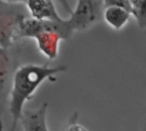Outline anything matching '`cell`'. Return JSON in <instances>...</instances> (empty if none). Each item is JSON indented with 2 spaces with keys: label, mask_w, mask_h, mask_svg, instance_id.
<instances>
[{
  "label": "cell",
  "mask_w": 146,
  "mask_h": 131,
  "mask_svg": "<svg viewBox=\"0 0 146 131\" xmlns=\"http://www.w3.org/2000/svg\"><path fill=\"white\" fill-rule=\"evenodd\" d=\"M67 131H88L86 128H84L83 126L80 125V124H71L68 128Z\"/></svg>",
  "instance_id": "obj_10"
},
{
  "label": "cell",
  "mask_w": 146,
  "mask_h": 131,
  "mask_svg": "<svg viewBox=\"0 0 146 131\" xmlns=\"http://www.w3.org/2000/svg\"><path fill=\"white\" fill-rule=\"evenodd\" d=\"M0 131H3V121L0 122Z\"/></svg>",
  "instance_id": "obj_11"
},
{
  "label": "cell",
  "mask_w": 146,
  "mask_h": 131,
  "mask_svg": "<svg viewBox=\"0 0 146 131\" xmlns=\"http://www.w3.org/2000/svg\"><path fill=\"white\" fill-rule=\"evenodd\" d=\"M66 70L64 65L50 67L48 64H24L15 69L8 104L11 116L10 131L15 130L25 110V104L33 98L40 85L46 80L55 81L57 74Z\"/></svg>",
  "instance_id": "obj_1"
},
{
  "label": "cell",
  "mask_w": 146,
  "mask_h": 131,
  "mask_svg": "<svg viewBox=\"0 0 146 131\" xmlns=\"http://www.w3.org/2000/svg\"><path fill=\"white\" fill-rule=\"evenodd\" d=\"M15 69L8 50L0 48V122L6 104H9L12 78Z\"/></svg>",
  "instance_id": "obj_5"
},
{
  "label": "cell",
  "mask_w": 146,
  "mask_h": 131,
  "mask_svg": "<svg viewBox=\"0 0 146 131\" xmlns=\"http://www.w3.org/2000/svg\"><path fill=\"white\" fill-rule=\"evenodd\" d=\"M104 7V1L79 0L68 21L74 32L86 30L103 20Z\"/></svg>",
  "instance_id": "obj_4"
},
{
  "label": "cell",
  "mask_w": 146,
  "mask_h": 131,
  "mask_svg": "<svg viewBox=\"0 0 146 131\" xmlns=\"http://www.w3.org/2000/svg\"><path fill=\"white\" fill-rule=\"evenodd\" d=\"M29 17L23 1L0 0V48L9 50L21 39L22 25Z\"/></svg>",
  "instance_id": "obj_3"
},
{
  "label": "cell",
  "mask_w": 146,
  "mask_h": 131,
  "mask_svg": "<svg viewBox=\"0 0 146 131\" xmlns=\"http://www.w3.org/2000/svg\"><path fill=\"white\" fill-rule=\"evenodd\" d=\"M23 2L30 17L34 20L52 21L63 20L57 13L55 3L51 0H27Z\"/></svg>",
  "instance_id": "obj_7"
},
{
  "label": "cell",
  "mask_w": 146,
  "mask_h": 131,
  "mask_svg": "<svg viewBox=\"0 0 146 131\" xmlns=\"http://www.w3.org/2000/svg\"><path fill=\"white\" fill-rule=\"evenodd\" d=\"M104 10L103 15V20H104L112 28L119 30L124 27L127 23L131 14L126 9L114 6L104 5Z\"/></svg>",
  "instance_id": "obj_8"
},
{
  "label": "cell",
  "mask_w": 146,
  "mask_h": 131,
  "mask_svg": "<svg viewBox=\"0 0 146 131\" xmlns=\"http://www.w3.org/2000/svg\"><path fill=\"white\" fill-rule=\"evenodd\" d=\"M131 15L140 28H146V0H131Z\"/></svg>",
  "instance_id": "obj_9"
},
{
  "label": "cell",
  "mask_w": 146,
  "mask_h": 131,
  "mask_svg": "<svg viewBox=\"0 0 146 131\" xmlns=\"http://www.w3.org/2000/svg\"><path fill=\"white\" fill-rule=\"evenodd\" d=\"M47 110V102L43 103L36 109L24 110L20 119L23 131H49Z\"/></svg>",
  "instance_id": "obj_6"
},
{
  "label": "cell",
  "mask_w": 146,
  "mask_h": 131,
  "mask_svg": "<svg viewBox=\"0 0 146 131\" xmlns=\"http://www.w3.org/2000/svg\"><path fill=\"white\" fill-rule=\"evenodd\" d=\"M74 31L68 19L61 21H38L27 18L21 27L22 39H33L38 51L48 59H56L59 52L61 40H69Z\"/></svg>",
  "instance_id": "obj_2"
}]
</instances>
